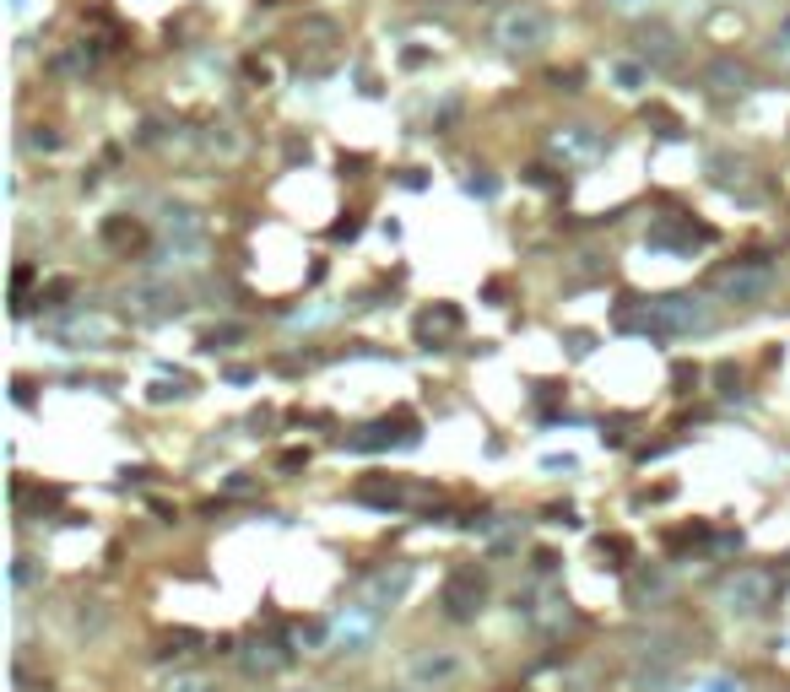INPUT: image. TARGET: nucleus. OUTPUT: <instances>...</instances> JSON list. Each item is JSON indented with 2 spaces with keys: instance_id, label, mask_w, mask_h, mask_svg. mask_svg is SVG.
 <instances>
[{
  "instance_id": "nucleus-1",
  "label": "nucleus",
  "mask_w": 790,
  "mask_h": 692,
  "mask_svg": "<svg viewBox=\"0 0 790 692\" xmlns=\"http://www.w3.org/2000/svg\"><path fill=\"white\" fill-rule=\"evenodd\" d=\"M710 325H715V309L693 292H672V298L645 303V330L661 336V341H677V336H693V330H710Z\"/></svg>"
},
{
  "instance_id": "nucleus-2",
  "label": "nucleus",
  "mask_w": 790,
  "mask_h": 692,
  "mask_svg": "<svg viewBox=\"0 0 790 692\" xmlns=\"http://www.w3.org/2000/svg\"><path fill=\"white\" fill-rule=\"evenodd\" d=\"M547 38H553V16H547L542 5H515V11L498 22V43H504L509 54H542Z\"/></svg>"
},
{
  "instance_id": "nucleus-3",
  "label": "nucleus",
  "mask_w": 790,
  "mask_h": 692,
  "mask_svg": "<svg viewBox=\"0 0 790 692\" xmlns=\"http://www.w3.org/2000/svg\"><path fill=\"white\" fill-rule=\"evenodd\" d=\"M125 309H130V319L157 325V319H173L184 309V292L173 281H163V276H141V281L125 287Z\"/></svg>"
},
{
  "instance_id": "nucleus-4",
  "label": "nucleus",
  "mask_w": 790,
  "mask_h": 692,
  "mask_svg": "<svg viewBox=\"0 0 790 692\" xmlns=\"http://www.w3.org/2000/svg\"><path fill=\"white\" fill-rule=\"evenodd\" d=\"M769 287H775V265H769L764 254L737 260V271L720 276V292H726L731 303H758V298H769Z\"/></svg>"
},
{
  "instance_id": "nucleus-5",
  "label": "nucleus",
  "mask_w": 790,
  "mask_h": 692,
  "mask_svg": "<svg viewBox=\"0 0 790 692\" xmlns=\"http://www.w3.org/2000/svg\"><path fill=\"white\" fill-rule=\"evenodd\" d=\"M379 606H347L336 623H330V650H341V655H363L368 644H374V633H379V617H374Z\"/></svg>"
},
{
  "instance_id": "nucleus-6",
  "label": "nucleus",
  "mask_w": 790,
  "mask_h": 692,
  "mask_svg": "<svg viewBox=\"0 0 790 692\" xmlns=\"http://www.w3.org/2000/svg\"><path fill=\"white\" fill-rule=\"evenodd\" d=\"M769 590H775V579H769L764 568H742V574L726 585V606L742 612V617H753V612L769 606Z\"/></svg>"
},
{
  "instance_id": "nucleus-7",
  "label": "nucleus",
  "mask_w": 790,
  "mask_h": 692,
  "mask_svg": "<svg viewBox=\"0 0 790 692\" xmlns=\"http://www.w3.org/2000/svg\"><path fill=\"white\" fill-rule=\"evenodd\" d=\"M460 677V660L450 655V650H423L417 660H412V671H406V682L417 692H433V687H450Z\"/></svg>"
},
{
  "instance_id": "nucleus-8",
  "label": "nucleus",
  "mask_w": 790,
  "mask_h": 692,
  "mask_svg": "<svg viewBox=\"0 0 790 692\" xmlns=\"http://www.w3.org/2000/svg\"><path fill=\"white\" fill-rule=\"evenodd\" d=\"M477 606H482V579H477L471 568L450 574V585H444V612H450L455 623H466V617H471Z\"/></svg>"
},
{
  "instance_id": "nucleus-9",
  "label": "nucleus",
  "mask_w": 790,
  "mask_h": 692,
  "mask_svg": "<svg viewBox=\"0 0 790 692\" xmlns=\"http://www.w3.org/2000/svg\"><path fill=\"white\" fill-rule=\"evenodd\" d=\"M412 590V568L406 563H395V568H385V574H374V590H368V606H395L401 595Z\"/></svg>"
},
{
  "instance_id": "nucleus-10",
  "label": "nucleus",
  "mask_w": 790,
  "mask_h": 692,
  "mask_svg": "<svg viewBox=\"0 0 790 692\" xmlns=\"http://www.w3.org/2000/svg\"><path fill=\"white\" fill-rule=\"evenodd\" d=\"M639 43H645V49H639V60H645V65H677V60H683V49H677V38H672L666 27H655V32H645Z\"/></svg>"
},
{
  "instance_id": "nucleus-11",
  "label": "nucleus",
  "mask_w": 790,
  "mask_h": 692,
  "mask_svg": "<svg viewBox=\"0 0 790 692\" xmlns=\"http://www.w3.org/2000/svg\"><path fill=\"white\" fill-rule=\"evenodd\" d=\"M282 666H287V650H282V644H260V639H255V644L244 650V671H249V677H271V671H282Z\"/></svg>"
},
{
  "instance_id": "nucleus-12",
  "label": "nucleus",
  "mask_w": 790,
  "mask_h": 692,
  "mask_svg": "<svg viewBox=\"0 0 790 692\" xmlns=\"http://www.w3.org/2000/svg\"><path fill=\"white\" fill-rule=\"evenodd\" d=\"M704 81H710L715 92H726V97H731V92H742V87H748V70H742L737 60H715V65L704 70Z\"/></svg>"
},
{
  "instance_id": "nucleus-13",
  "label": "nucleus",
  "mask_w": 790,
  "mask_h": 692,
  "mask_svg": "<svg viewBox=\"0 0 790 692\" xmlns=\"http://www.w3.org/2000/svg\"><path fill=\"white\" fill-rule=\"evenodd\" d=\"M612 81H618L623 92H645V87H650V65H645V60H618V65H612Z\"/></svg>"
},
{
  "instance_id": "nucleus-14",
  "label": "nucleus",
  "mask_w": 790,
  "mask_h": 692,
  "mask_svg": "<svg viewBox=\"0 0 790 692\" xmlns=\"http://www.w3.org/2000/svg\"><path fill=\"white\" fill-rule=\"evenodd\" d=\"M103 244H108V249H119V254H125V249H141V227H135V222H125V217H114V222L103 227Z\"/></svg>"
},
{
  "instance_id": "nucleus-15",
  "label": "nucleus",
  "mask_w": 790,
  "mask_h": 692,
  "mask_svg": "<svg viewBox=\"0 0 790 692\" xmlns=\"http://www.w3.org/2000/svg\"><path fill=\"white\" fill-rule=\"evenodd\" d=\"M460 325V314L455 309H433V314H423L417 319V336H444V330H455Z\"/></svg>"
},
{
  "instance_id": "nucleus-16",
  "label": "nucleus",
  "mask_w": 790,
  "mask_h": 692,
  "mask_svg": "<svg viewBox=\"0 0 790 692\" xmlns=\"http://www.w3.org/2000/svg\"><path fill=\"white\" fill-rule=\"evenodd\" d=\"M76 628H87V633H103V628H108V612H103V601H87V606L76 612Z\"/></svg>"
},
{
  "instance_id": "nucleus-17",
  "label": "nucleus",
  "mask_w": 790,
  "mask_h": 692,
  "mask_svg": "<svg viewBox=\"0 0 790 692\" xmlns=\"http://www.w3.org/2000/svg\"><path fill=\"white\" fill-rule=\"evenodd\" d=\"M601 558H612V568H628V558H634V547H628L623 536H601Z\"/></svg>"
},
{
  "instance_id": "nucleus-18",
  "label": "nucleus",
  "mask_w": 790,
  "mask_h": 692,
  "mask_svg": "<svg viewBox=\"0 0 790 692\" xmlns=\"http://www.w3.org/2000/svg\"><path fill=\"white\" fill-rule=\"evenodd\" d=\"M558 146H569V152H596V135H590L585 125H574L569 135H558Z\"/></svg>"
},
{
  "instance_id": "nucleus-19",
  "label": "nucleus",
  "mask_w": 790,
  "mask_h": 692,
  "mask_svg": "<svg viewBox=\"0 0 790 692\" xmlns=\"http://www.w3.org/2000/svg\"><path fill=\"white\" fill-rule=\"evenodd\" d=\"M163 692H217V687H211L206 677H173V682H168Z\"/></svg>"
},
{
  "instance_id": "nucleus-20",
  "label": "nucleus",
  "mask_w": 790,
  "mask_h": 692,
  "mask_svg": "<svg viewBox=\"0 0 790 692\" xmlns=\"http://www.w3.org/2000/svg\"><path fill=\"white\" fill-rule=\"evenodd\" d=\"M33 579H38V568H33V558H16V568H11V585H16V590H27Z\"/></svg>"
},
{
  "instance_id": "nucleus-21",
  "label": "nucleus",
  "mask_w": 790,
  "mask_h": 692,
  "mask_svg": "<svg viewBox=\"0 0 790 692\" xmlns=\"http://www.w3.org/2000/svg\"><path fill=\"white\" fill-rule=\"evenodd\" d=\"M60 298H70V281H49V287L38 292V303H43V309H54Z\"/></svg>"
},
{
  "instance_id": "nucleus-22",
  "label": "nucleus",
  "mask_w": 790,
  "mask_h": 692,
  "mask_svg": "<svg viewBox=\"0 0 790 692\" xmlns=\"http://www.w3.org/2000/svg\"><path fill=\"white\" fill-rule=\"evenodd\" d=\"M27 146H33V152H54V146H60V135H54V130H33V135H27Z\"/></svg>"
},
{
  "instance_id": "nucleus-23",
  "label": "nucleus",
  "mask_w": 790,
  "mask_h": 692,
  "mask_svg": "<svg viewBox=\"0 0 790 692\" xmlns=\"http://www.w3.org/2000/svg\"><path fill=\"white\" fill-rule=\"evenodd\" d=\"M238 336H244L238 325H222V330H211V336H206V352H217L222 341H238Z\"/></svg>"
},
{
  "instance_id": "nucleus-24",
  "label": "nucleus",
  "mask_w": 790,
  "mask_h": 692,
  "mask_svg": "<svg viewBox=\"0 0 790 692\" xmlns=\"http://www.w3.org/2000/svg\"><path fill=\"white\" fill-rule=\"evenodd\" d=\"M693 692H742V687H737L731 677H704V682H699Z\"/></svg>"
},
{
  "instance_id": "nucleus-25",
  "label": "nucleus",
  "mask_w": 790,
  "mask_h": 692,
  "mask_svg": "<svg viewBox=\"0 0 790 692\" xmlns=\"http://www.w3.org/2000/svg\"><path fill=\"white\" fill-rule=\"evenodd\" d=\"M303 460H309V455H303V449H287V455H282V471H298V466H303Z\"/></svg>"
},
{
  "instance_id": "nucleus-26",
  "label": "nucleus",
  "mask_w": 790,
  "mask_h": 692,
  "mask_svg": "<svg viewBox=\"0 0 790 692\" xmlns=\"http://www.w3.org/2000/svg\"><path fill=\"white\" fill-rule=\"evenodd\" d=\"M612 11H639V5H650V0H607Z\"/></svg>"
},
{
  "instance_id": "nucleus-27",
  "label": "nucleus",
  "mask_w": 790,
  "mask_h": 692,
  "mask_svg": "<svg viewBox=\"0 0 790 692\" xmlns=\"http://www.w3.org/2000/svg\"><path fill=\"white\" fill-rule=\"evenodd\" d=\"M11 5H27V0H11Z\"/></svg>"
}]
</instances>
